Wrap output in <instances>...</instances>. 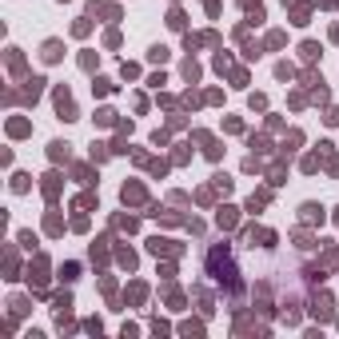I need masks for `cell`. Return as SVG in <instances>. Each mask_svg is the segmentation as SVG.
<instances>
[{
    "label": "cell",
    "instance_id": "obj_4",
    "mask_svg": "<svg viewBox=\"0 0 339 339\" xmlns=\"http://www.w3.org/2000/svg\"><path fill=\"white\" fill-rule=\"evenodd\" d=\"M40 56H44V60H48V64H56V60H60V56H64V44H60V40H48V44H44V52H40Z\"/></svg>",
    "mask_w": 339,
    "mask_h": 339
},
{
    "label": "cell",
    "instance_id": "obj_10",
    "mask_svg": "<svg viewBox=\"0 0 339 339\" xmlns=\"http://www.w3.org/2000/svg\"><path fill=\"white\" fill-rule=\"evenodd\" d=\"M307 16H312V4H299L295 16H291V24H307Z\"/></svg>",
    "mask_w": 339,
    "mask_h": 339
},
{
    "label": "cell",
    "instance_id": "obj_9",
    "mask_svg": "<svg viewBox=\"0 0 339 339\" xmlns=\"http://www.w3.org/2000/svg\"><path fill=\"white\" fill-rule=\"evenodd\" d=\"M235 224V208H220V228H232Z\"/></svg>",
    "mask_w": 339,
    "mask_h": 339
},
{
    "label": "cell",
    "instance_id": "obj_13",
    "mask_svg": "<svg viewBox=\"0 0 339 339\" xmlns=\"http://www.w3.org/2000/svg\"><path fill=\"white\" fill-rule=\"evenodd\" d=\"M76 271H80L76 263H64V267H60V280H68V284H72V280H76Z\"/></svg>",
    "mask_w": 339,
    "mask_h": 339
},
{
    "label": "cell",
    "instance_id": "obj_11",
    "mask_svg": "<svg viewBox=\"0 0 339 339\" xmlns=\"http://www.w3.org/2000/svg\"><path fill=\"white\" fill-rule=\"evenodd\" d=\"M144 295H148V287H144V284H132V287H128V299H132V303H140Z\"/></svg>",
    "mask_w": 339,
    "mask_h": 339
},
{
    "label": "cell",
    "instance_id": "obj_12",
    "mask_svg": "<svg viewBox=\"0 0 339 339\" xmlns=\"http://www.w3.org/2000/svg\"><path fill=\"white\" fill-rule=\"evenodd\" d=\"M299 52H303V60H315V56H319V44H315V40H307Z\"/></svg>",
    "mask_w": 339,
    "mask_h": 339
},
{
    "label": "cell",
    "instance_id": "obj_5",
    "mask_svg": "<svg viewBox=\"0 0 339 339\" xmlns=\"http://www.w3.org/2000/svg\"><path fill=\"white\" fill-rule=\"evenodd\" d=\"M120 196H124V204H144V188H140V183H124Z\"/></svg>",
    "mask_w": 339,
    "mask_h": 339
},
{
    "label": "cell",
    "instance_id": "obj_2",
    "mask_svg": "<svg viewBox=\"0 0 339 339\" xmlns=\"http://www.w3.org/2000/svg\"><path fill=\"white\" fill-rule=\"evenodd\" d=\"M56 108H60V120H76V108H72L68 88H56Z\"/></svg>",
    "mask_w": 339,
    "mask_h": 339
},
{
    "label": "cell",
    "instance_id": "obj_7",
    "mask_svg": "<svg viewBox=\"0 0 339 339\" xmlns=\"http://www.w3.org/2000/svg\"><path fill=\"white\" fill-rule=\"evenodd\" d=\"M312 312H315L319 319H327V315H331V295H315V307H312Z\"/></svg>",
    "mask_w": 339,
    "mask_h": 339
},
{
    "label": "cell",
    "instance_id": "obj_1",
    "mask_svg": "<svg viewBox=\"0 0 339 339\" xmlns=\"http://www.w3.org/2000/svg\"><path fill=\"white\" fill-rule=\"evenodd\" d=\"M208 271L215 275V284L228 287L232 295L239 291V271H235V263H232V256H228V243H224V248H211V256H208Z\"/></svg>",
    "mask_w": 339,
    "mask_h": 339
},
{
    "label": "cell",
    "instance_id": "obj_15",
    "mask_svg": "<svg viewBox=\"0 0 339 339\" xmlns=\"http://www.w3.org/2000/svg\"><path fill=\"white\" fill-rule=\"evenodd\" d=\"M92 160H96V164H100V160H108V152H104V144H92Z\"/></svg>",
    "mask_w": 339,
    "mask_h": 339
},
{
    "label": "cell",
    "instance_id": "obj_16",
    "mask_svg": "<svg viewBox=\"0 0 339 339\" xmlns=\"http://www.w3.org/2000/svg\"><path fill=\"white\" fill-rule=\"evenodd\" d=\"M148 56H152V60H168V48H164V44H156V48H152Z\"/></svg>",
    "mask_w": 339,
    "mask_h": 339
},
{
    "label": "cell",
    "instance_id": "obj_6",
    "mask_svg": "<svg viewBox=\"0 0 339 339\" xmlns=\"http://www.w3.org/2000/svg\"><path fill=\"white\" fill-rule=\"evenodd\" d=\"M148 248H152V252H156V256H160V252H172V256L180 252V248H176V243H172V239H160V235H156V239H148Z\"/></svg>",
    "mask_w": 339,
    "mask_h": 339
},
{
    "label": "cell",
    "instance_id": "obj_14",
    "mask_svg": "<svg viewBox=\"0 0 339 339\" xmlns=\"http://www.w3.org/2000/svg\"><path fill=\"white\" fill-rule=\"evenodd\" d=\"M275 76H280V80H291V76H295V68H291V64H287V60H284V64H280V68H275Z\"/></svg>",
    "mask_w": 339,
    "mask_h": 339
},
{
    "label": "cell",
    "instance_id": "obj_8",
    "mask_svg": "<svg viewBox=\"0 0 339 339\" xmlns=\"http://www.w3.org/2000/svg\"><path fill=\"white\" fill-rule=\"evenodd\" d=\"M48 156H52V160H68V144H64V140H52V144H48Z\"/></svg>",
    "mask_w": 339,
    "mask_h": 339
},
{
    "label": "cell",
    "instance_id": "obj_3",
    "mask_svg": "<svg viewBox=\"0 0 339 339\" xmlns=\"http://www.w3.org/2000/svg\"><path fill=\"white\" fill-rule=\"evenodd\" d=\"M299 211H303V224H323V208L319 204H303Z\"/></svg>",
    "mask_w": 339,
    "mask_h": 339
}]
</instances>
